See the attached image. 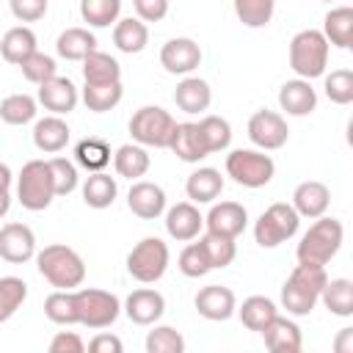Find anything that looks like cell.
Here are the masks:
<instances>
[{"label":"cell","mask_w":353,"mask_h":353,"mask_svg":"<svg viewBox=\"0 0 353 353\" xmlns=\"http://www.w3.org/2000/svg\"><path fill=\"white\" fill-rule=\"evenodd\" d=\"M325 281H328V276H325L323 265L298 262L292 268V273L287 276L284 287H281V306L295 317L309 314L314 309V303L320 301V292H323Z\"/></svg>","instance_id":"6da1fadb"},{"label":"cell","mask_w":353,"mask_h":353,"mask_svg":"<svg viewBox=\"0 0 353 353\" xmlns=\"http://www.w3.org/2000/svg\"><path fill=\"white\" fill-rule=\"evenodd\" d=\"M36 268L55 290H74L85 279L83 256L63 243H52V245H44L41 251H36Z\"/></svg>","instance_id":"7a4b0ae2"},{"label":"cell","mask_w":353,"mask_h":353,"mask_svg":"<svg viewBox=\"0 0 353 353\" xmlns=\"http://www.w3.org/2000/svg\"><path fill=\"white\" fill-rule=\"evenodd\" d=\"M342 240H345V229L336 218H314V223L303 232L298 248H295V259L303 262V265H328L336 251L342 248Z\"/></svg>","instance_id":"3957f363"},{"label":"cell","mask_w":353,"mask_h":353,"mask_svg":"<svg viewBox=\"0 0 353 353\" xmlns=\"http://www.w3.org/2000/svg\"><path fill=\"white\" fill-rule=\"evenodd\" d=\"M328 47L331 44L325 41L323 30H314V28L298 30L290 39V69L303 80L323 77L328 66Z\"/></svg>","instance_id":"277c9868"},{"label":"cell","mask_w":353,"mask_h":353,"mask_svg":"<svg viewBox=\"0 0 353 353\" xmlns=\"http://www.w3.org/2000/svg\"><path fill=\"white\" fill-rule=\"evenodd\" d=\"M52 199H55V188H52L50 163L28 160L17 176V201L30 212H41L52 204Z\"/></svg>","instance_id":"5b68a950"},{"label":"cell","mask_w":353,"mask_h":353,"mask_svg":"<svg viewBox=\"0 0 353 353\" xmlns=\"http://www.w3.org/2000/svg\"><path fill=\"white\" fill-rule=\"evenodd\" d=\"M168 245L160 237H143L127 254V273L141 284H154L168 270Z\"/></svg>","instance_id":"8992f818"},{"label":"cell","mask_w":353,"mask_h":353,"mask_svg":"<svg viewBox=\"0 0 353 353\" xmlns=\"http://www.w3.org/2000/svg\"><path fill=\"white\" fill-rule=\"evenodd\" d=\"M174 116L160 108V105H143L132 113L130 119V135L141 146H154V149H168L171 132H174Z\"/></svg>","instance_id":"52a82bcc"},{"label":"cell","mask_w":353,"mask_h":353,"mask_svg":"<svg viewBox=\"0 0 353 353\" xmlns=\"http://www.w3.org/2000/svg\"><path fill=\"white\" fill-rule=\"evenodd\" d=\"M273 157L259 149H234L226 154V176H232L243 188H265L273 179Z\"/></svg>","instance_id":"ba28073f"},{"label":"cell","mask_w":353,"mask_h":353,"mask_svg":"<svg viewBox=\"0 0 353 353\" xmlns=\"http://www.w3.org/2000/svg\"><path fill=\"white\" fill-rule=\"evenodd\" d=\"M298 226H301V215L295 212V207L287 204V201H276V204H270L256 218V223H254V240L262 248H276L284 240L295 237Z\"/></svg>","instance_id":"9c48e42d"},{"label":"cell","mask_w":353,"mask_h":353,"mask_svg":"<svg viewBox=\"0 0 353 353\" xmlns=\"http://www.w3.org/2000/svg\"><path fill=\"white\" fill-rule=\"evenodd\" d=\"M74 303H77V323L88 328H108L121 314V301L113 292L97 287L74 290Z\"/></svg>","instance_id":"30bf717a"},{"label":"cell","mask_w":353,"mask_h":353,"mask_svg":"<svg viewBox=\"0 0 353 353\" xmlns=\"http://www.w3.org/2000/svg\"><path fill=\"white\" fill-rule=\"evenodd\" d=\"M248 138L262 152H273V149H281L287 143L290 127H287L281 113H276V110H256L248 119Z\"/></svg>","instance_id":"8fae6325"},{"label":"cell","mask_w":353,"mask_h":353,"mask_svg":"<svg viewBox=\"0 0 353 353\" xmlns=\"http://www.w3.org/2000/svg\"><path fill=\"white\" fill-rule=\"evenodd\" d=\"M36 256V234L28 223L11 221L0 226V259L11 265H22Z\"/></svg>","instance_id":"7c38bea8"},{"label":"cell","mask_w":353,"mask_h":353,"mask_svg":"<svg viewBox=\"0 0 353 353\" xmlns=\"http://www.w3.org/2000/svg\"><path fill=\"white\" fill-rule=\"evenodd\" d=\"M160 63L168 74H190L201 63V47L188 36L168 39L160 50Z\"/></svg>","instance_id":"4fadbf2b"},{"label":"cell","mask_w":353,"mask_h":353,"mask_svg":"<svg viewBox=\"0 0 353 353\" xmlns=\"http://www.w3.org/2000/svg\"><path fill=\"white\" fill-rule=\"evenodd\" d=\"M36 102L44 105V110L55 113V116H66L77 108L80 102V91L77 85L69 80V77H50L39 85V94H36Z\"/></svg>","instance_id":"5bb4252c"},{"label":"cell","mask_w":353,"mask_h":353,"mask_svg":"<svg viewBox=\"0 0 353 353\" xmlns=\"http://www.w3.org/2000/svg\"><path fill=\"white\" fill-rule=\"evenodd\" d=\"M204 226L212 234H223V237H237L245 232L248 226V212L240 201H218L210 207V212L204 215Z\"/></svg>","instance_id":"9a60e30c"},{"label":"cell","mask_w":353,"mask_h":353,"mask_svg":"<svg viewBox=\"0 0 353 353\" xmlns=\"http://www.w3.org/2000/svg\"><path fill=\"white\" fill-rule=\"evenodd\" d=\"M127 207L132 215H138L143 221H154L165 212V190L157 182L135 179L127 193Z\"/></svg>","instance_id":"2e32d148"},{"label":"cell","mask_w":353,"mask_h":353,"mask_svg":"<svg viewBox=\"0 0 353 353\" xmlns=\"http://www.w3.org/2000/svg\"><path fill=\"white\" fill-rule=\"evenodd\" d=\"M196 312L204 317V320H212V323H221V320H229L237 309V298L229 287L223 284H207L196 292Z\"/></svg>","instance_id":"e0dca14e"},{"label":"cell","mask_w":353,"mask_h":353,"mask_svg":"<svg viewBox=\"0 0 353 353\" xmlns=\"http://www.w3.org/2000/svg\"><path fill=\"white\" fill-rule=\"evenodd\" d=\"M163 312H165V298L152 287L132 290L124 301V314L135 325H154L163 317Z\"/></svg>","instance_id":"ac0fdd59"},{"label":"cell","mask_w":353,"mask_h":353,"mask_svg":"<svg viewBox=\"0 0 353 353\" xmlns=\"http://www.w3.org/2000/svg\"><path fill=\"white\" fill-rule=\"evenodd\" d=\"M201 226H204V215L193 201H179L165 212V232L179 243L196 240L201 234Z\"/></svg>","instance_id":"d6986e66"},{"label":"cell","mask_w":353,"mask_h":353,"mask_svg":"<svg viewBox=\"0 0 353 353\" xmlns=\"http://www.w3.org/2000/svg\"><path fill=\"white\" fill-rule=\"evenodd\" d=\"M259 334L265 339V347L273 353H298L303 347V336H301L298 323H292L290 317H281V314H276Z\"/></svg>","instance_id":"ffe728a7"},{"label":"cell","mask_w":353,"mask_h":353,"mask_svg":"<svg viewBox=\"0 0 353 353\" xmlns=\"http://www.w3.org/2000/svg\"><path fill=\"white\" fill-rule=\"evenodd\" d=\"M279 108H281L287 116H309V113L317 108V91H314L312 83L303 80V77L287 80V83L279 88Z\"/></svg>","instance_id":"44dd1931"},{"label":"cell","mask_w":353,"mask_h":353,"mask_svg":"<svg viewBox=\"0 0 353 353\" xmlns=\"http://www.w3.org/2000/svg\"><path fill=\"white\" fill-rule=\"evenodd\" d=\"M168 149L182 163H199V160H204L210 154L207 146H204V141H201V132H199V124L196 121H179V124H174Z\"/></svg>","instance_id":"7402d4cb"},{"label":"cell","mask_w":353,"mask_h":353,"mask_svg":"<svg viewBox=\"0 0 353 353\" xmlns=\"http://www.w3.org/2000/svg\"><path fill=\"white\" fill-rule=\"evenodd\" d=\"M328 204H331V190H328V185H323L317 179L301 182L295 188V193H292V207H295V212L301 218H312L314 221V218L325 215Z\"/></svg>","instance_id":"603a6c76"},{"label":"cell","mask_w":353,"mask_h":353,"mask_svg":"<svg viewBox=\"0 0 353 353\" xmlns=\"http://www.w3.org/2000/svg\"><path fill=\"white\" fill-rule=\"evenodd\" d=\"M174 102L182 113H204L212 102V88L201 77H182L174 88Z\"/></svg>","instance_id":"cb8c5ba5"},{"label":"cell","mask_w":353,"mask_h":353,"mask_svg":"<svg viewBox=\"0 0 353 353\" xmlns=\"http://www.w3.org/2000/svg\"><path fill=\"white\" fill-rule=\"evenodd\" d=\"M69 135H72L69 124H66L61 116H55V113L39 119V121L33 124V143H36L39 152H47V154H55V152L66 149Z\"/></svg>","instance_id":"d4e9b609"},{"label":"cell","mask_w":353,"mask_h":353,"mask_svg":"<svg viewBox=\"0 0 353 353\" xmlns=\"http://www.w3.org/2000/svg\"><path fill=\"white\" fill-rule=\"evenodd\" d=\"M185 193H188V199L193 204H212L223 193V176H221V171L218 168H210V165L196 168L188 176V182H185Z\"/></svg>","instance_id":"484cf974"},{"label":"cell","mask_w":353,"mask_h":353,"mask_svg":"<svg viewBox=\"0 0 353 353\" xmlns=\"http://www.w3.org/2000/svg\"><path fill=\"white\" fill-rule=\"evenodd\" d=\"M119 196V185H116V176L105 174V171H91L83 182V201L85 207L91 210H105L116 201Z\"/></svg>","instance_id":"4316f807"},{"label":"cell","mask_w":353,"mask_h":353,"mask_svg":"<svg viewBox=\"0 0 353 353\" xmlns=\"http://www.w3.org/2000/svg\"><path fill=\"white\" fill-rule=\"evenodd\" d=\"M323 36L328 44L347 50L353 44V8L350 6H336L325 14L323 19Z\"/></svg>","instance_id":"83f0119b"},{"label":"cell","mask_w":353,"mask_h":353,"mask_svg":"<svg viewBox=\"0 0 353 353\" xmlns=\"http://www.w3.org/2000/svg\"><path fill=\"white\" fill-rule=\"evenodd\" d=\"M36 33L28 28V25H17V28H8L0 39V55L3 61L8 63H22L30 52H36Z\"/></svg>","instance_id":"f1b7e54d"},{"label":"cell","mask_w":353,"mask_h":353,"mask_svg":"<svg viewBox=\"0 0 353 353\" xmlns=\"http://www.w3.org/2000/svg\"><path fill=\"white\" fill-rule=\"evenodd\" d=\"M113 44L127 52V55H135L141 52L146 44H149V28L143 19L138 17H124V19H116V28H113Z\"/></svg>","instance_id":"f546056e"},{"label":"cell","mask_w":353,"mask_h":353,"mask_svg":"<svg viewBox=\"0 0 353 353\" xmlns=\"http://www.w3.org/2000/svg\"><path fill=\"white\" fill-rule=\"evenodd\" d=\"M94 50H97V36L88 28H66L55 41V52L66 61H83Z\"/></svg>","instance_id":"4dcf8cb0"},{"label":"cell","mask_w":353,"mask_h":353,"mask_svg":"<svg viewBox=\"0 0 353 353\" xmlns=\"http://www.w3.org/2000/svg\"><path fill=\"white\" fill-rule=\"evenodd\" d=\"M113 168L124 179H132V182L141 179L149 171V152H146V146H141V143L119 146L116 154H113Z\"/></svg>","instance_id":"1f68e13d"},{"label":"cell","mask_w":353,"mask_h":353,"mask_svg":"<svg viewBox=\"0 0 353 353\" xmlns=\"http://www.w3.org/2000/svg\"><path fill=\"white\" fill-rule=\"evenodd\" d=\"M124 97V88H121V80L116 83H85L83 91H80V99L85 102L88 110L94 113H108L113 110Z\"/></svg>","instance_id":"d6a6232c"},{"label":"cell","mask_w":353,"mask_h":353,"mask_svg":"<svg viewBox=\"0 0 353 353\" xmlns=\"http://www.w3.org/2000/svg\"><path fill=\"white\" fill-rule=\"evenodd\" d=\"M320 301L325 303V309L336 317H350L353 314V281L350 279H328Z\"/></svg>","instance_id":"836d02e7"},{"label":"cell","mask_w":353,"mask_h":353,"mask_svg":"<svg viewBox=\"0 0 353 353\" xmlns=\"http://www.w3.org/2000/svg\"><path fill=\"white\" fill-rule=\"evenodd\" d=\"M83 77L85 83H116L121 80V66L113 55L94 50L83 58Z\"/></svg>","instance_id":"e575fe53"},{"label":"cell","mask_w":353,"mask_h":353,"mask_svg":"<svg viewBox=\"0 0 353 353\" xmlns=\"http://www.w3.org/2000/svg\"><path fill=\"white\" fill-rule=\"evenodd\" d=\"M234 312L240 314V320H243V325H245L248 331H262V328L279 314L276 303H273L270 298H265V295H251V298H245L243 306L234 309Z\"/></svg>","instance_id":"d590c367"},{"label":"cell","mask_w":353,"mask_h":353,"mask_svg":"<svg viewBox=\"0 0 353 353\" xmlns=\"http://www.w3.org/2000/svg\"><path fill=\"white\" fill-rule=\"evenodd\" d=\"M39 113V102L30 94H8L0 102V119L11 127H22L28 121H33Z\"/></svg>","instance_id":"8d00e7d4"},{"label":"cell","mask_w":353,"mask_h":353,"mask_svg":"<svg viewBox=\"0 0 353 353\" xmlns=\"http://www.w3.org/2000/svg\"><path fill=\"white\" fill-rule=\"evenodd\" d=\"M44 314L55 325H74L77 323V303H74V290H55L44 301Z\"/></svg>","instance_id":"74e56055"},{"label":"cell","mask_w":353,"mask_h":353,"mask_svg":"<svg viewBox=\"0 0 353 353\" xmlns=\"http://www.w3.org/2000/svg\"><path fill=\"white\" fill-rule=\"evenodd\" d=\"M74 160H77V165H83L85 171H102V168L110 163V146H108V141L88 135V138H83V141L74 146Z\"/></svg>","instance_id":"f35d334b"},{"label":"cell","mask_w":353,"mask_h":353,"mask_svg":"<svg viewBox=\"0 0 353 353\" xmlns=\"http://www.w3.org/2000/svg\"><path fill=\"white\" fill-rule=\"evenodd\" d=\"M196 124H199L201 141H204V146H207L210 154L229 149V143H232V124L226 119H221V116H204Z\"/></svg>","instance_id":"ab89813d"},{"label":"cell","mask_w":353,"mask_h":353,"mask_svg":"<svg viewBox=\"0 0 353 353\" xmlns=\"http://www.w3.org/2000/svg\"><path fill=\"white\" fill-rule=\"evenodd\" d=\"M121 14V0H80V17L91 28H110Z\"/></svg>","instance_id":"60d3db41"},{"label":"cell","mask_w":353,"mask_h":353,"mask_svg":"<svg viewBox=\"0 0 353 353\" xmlns=\"http://www.w3.org/2000/svg\"><path fill=\"white\" fill-rule=\"evenodd\" d=\"M28 298V284L19 276H3L0 279V323L11 320L17 309Z\"/></svg>","instance_id":"b9f144b4"},{"label":"cell","mask_w":353,"mask_h":353,"mask_svg":"<svg viewBox=\"0 0 353 353\" xmlns=\"http://www.w3.org/2000/svg\"><path fill=\"white\" fill-rule=\"evenodd\" d=\"M232 6L245 28H265L276 11V0H232Z\"/></svg>","instance_id":"7bdbcfd3"},{"label":"cell","mask_w":353,"mask_h":353,"mask_svg":"<svg viewBox=\"0 0 353 353\" xmlns=\"http://www.w3.org/2000/svg\"><path fill=\"white\" fill-rule=\"evenodd\" d=\"M176 268H179V273L188 276V279H201V276H207V273L212 270L210 256H207L201 240H199V243H188V245L179 251Z\"/></svg>","instance_id":"ee69618b"},{"label":"cell","mask_w":353,"mask_h":353,"mask_svg":"<svg viewBox=\"0 0 353 353\" xmlns=\"http://www.w3.org/2000/svg\"><path fill=\"white\" fill-rule=\"evenodd\" d=\"M199 240H201V245H204V251H207V256H210L212 270H215V268H226V265L234 262V256H237L234 237H223V234L207 232V234H201Z\"/></svg>","instance_id":"f6af8a7d"},{"label":"cell","mask_w":353,"mask_h":353,"mask_svg":"<svg viewBox=\"0 0 353 353\" xmlns=\"http://www.w3.org/2000/svg\"><path fill=\"white\" fill-rule=\"evenodd\" d=\"M185 336L171 325H154L146 334V353H182Z\"/></svg>","instance_id":"bcb514c9"},{"label":"cell","mask_w":353,"mask_h":353,"mask_svg":"<svg viewBox=\"0 0 353 353\" xmlns=\"http://www.w3.org/2000/svg\"><path fill=\"white\" fill-rule=\"evenodd\" d=\"M19 69H22V77L28 80V83H36V85H41L44 80H50V77H55V72H58V63H55V58L52 55H47V52H30L22 63H19Z\"/></svg>","instance_id":"7dc6e473"},{"label":"cell","mask_w":353,"mask_h":353,"mask_svg":"<svg viewBox=\"0 0 353 353\" xmlns=\"http://www.w3.org/2000/svg\"><path fill=\"white\" fill-rule=\"evenodd\" d=\"M323 88L334 105H350L353 102V72L350 69H334L331 74H325Z\"/></svg>","instance_id":"c3c4849f"},{"label":"cell","mask_w":353,"mask_h":353,"mask_svg":"<svg viewBox=\"0 0 353 353\" xmlns=\"http://www.w3.org/2000/svg\"><path fill=\"white\" fill-rule=\"evenodd\" d=\"M50 174H52V188H55V196H69L80 176H77V165L66 157H50Z\"/></svg>","instance_id":"681fc988"},{"label":"cell","mask_w":353,"mask_h":353,"mask_svg":"<svg viewBox=\"0 0 353 353\" xmlns=\"http://www.w3.org/2000/svg\"><path fill=\"white\" fill-rule=\"evenodd\" d=\"M47 6L50 0H8V8L19 22H39L47 14Z\"/></svg>","instance_id":"f907efd6"},{"label":"cell","mask_w":353,"mask_h":353,"mask_svg":"<svg viewBox=\"0 0 353 353\" xmlns=\"http://www.w3.org/2000/svg\"><path fill=\"white\" fill-rule=\"evenodd\" d=\"M132 6L143 22H160L168 14V0H132Z\"/></svg>","instance_id":"816d5d0a"},{"label":"cell","mask_w":353,"mask_h":353,"mask_svg":"<svg viewBox=\"0 0 353 353\" xmlns=\"http://www.w3.org/2000/svg\"><path fill=\"white\" fill-rule=\"evenodd\" d=\"M85 342L74 331H58L50 342V353H83Z\"/></svg>","instance_id":"f5cc1de1"},{"label":"cell","mask_w":353,"mask_h":353,"mask_svg":"<svg viewBox=\"0 0 353 353\" xmlns=\"http://www.w3.org/2000/svg\"><path fill=\"white\" fill-rule=\"evenodd\" d=\"M88 350L91 353H121L124 345L116 334H97L91 342H88Z\"/></svg>","instance_id":"db71d44e"},{"label":"cell","mask_w":353,"mask_h":353,"mask_svg":"<svg viewBox=\"0 0 353 353\" xmlns=\"http://www.w3.org/2000/svg\"><path fill=\"white\" fill-rule=\"evenodd\" d=\"M334 347H336V353H353V328H342Z\"/></svg>","instance_id":"11a10c76"},{"label":"cell","mask_w":353,"mask_h":353,"mask_svg":"<svg viewBox=\"0 0 353 353\" xmlns=\"http://www.w3.org/2000/svg\"><path fill=\"white\" fill-rule=\"evenodd\" d=\"M11 182H14L11 168H8L6 163H0V190H8V188H11Z\"/></svg>","instance_id":"9f6ffc18"},{"label":"cell","mask_w":353,"mask_h":353,"mask_svg":"<svg viewBox=\"0 0 353 353\" xmlns=\"http://www.w3.org/2000/svg\"><path fill=\"white\" fill-rule=\"evenodd\" d=\"M11 210V193L8 190H0V218H6Z\"/></svg>","instance_id":"6f0895ef"},{"label":"cell","mask_w":353,"mask_h":353,"mask_svg":"<svg viewBox=\"0 0 353 353\" xmlns=\"http://www.w3.org/2000/svg\"><path fill=\"white\" fill-rule=\"evenodd\" d=\"M325 3H331V0H325Z\"/></svg>","instance_id":"680465c9"}]
</instances>
